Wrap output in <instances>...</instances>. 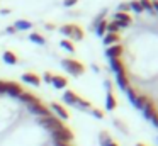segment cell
I'll use <instances>...</instances> for the list:
<instances>
[{"instance_id":"obj_31","label":"cell","mask_w":158,"mask_h":146,"mask_svg":"<svg viewBox=\"0 0 158 146\" xmlns=\"http://www.w3.org/2000/svg\"><path fill=\"white\" fill-rule=\"evenodd\" d=\"M141 7H143V10H148L150 14H155L153 12V7H151V0H139Z\"/></svg>"},{"instance_id":"obj_3","label":"cell","mask_w":158,"mask_h":146,"mask_svg":"<svg viewBox=\"0 0 158 146\" xmlns=\"http://www.w3.org/2000/svg\"><path fill=\"white\" fill-rule=\"evenodd\" d=\"M53 136V141L55 143H70L73 139V132L70 127H66V126H63L61 129H58V131L51 132Z\"/></svg>"},{"instance_id":"obj_23","label":"cell","mask_w":158,"mask_h":146,"mask_svg":"<svg viewBox=\"0 0 158 146\" xmlns=\"http://www.w3.org/2000/svg\"><path fill=\"white\" fill-rule=\"evenodd\" d=\"M29 39L32 41V43H36V44H46V39L41 36V34H38V32H32V34H29Z\"/></svg>"},{"instance_id":"obj_41","label":"cell","mask_w":158,"mask_h":146,"mask_svg":"<svg viewBox=\"0 0 158 146\" xmlns=\"http://www.w3.org/2000/svg\"><path fill=\"white\" fill-rule=\"evenodd\" d=\"M0 14H2V15H7V14H10V10H9V9H2V10H0Z\"/></svg>"},{"instance_id":"obj_16","label":"cell","mask_w":158,"mask_h":146,"mask_svg":"<svg viewBox=\"0 0 158 146\" xmlns=\"http://www.w3.org/2000/svg\"><path fill=\"white\" fill-rule=\"evenodd\" d=\"M116 107H117L116 97L112 95V92H107V97H106V109H107V111H114Z\"/></svg>"},{"instance_id":"obj_20","label":"cell","mask_w":158,"mask_h":146,"mask_svg":"<svg viewBox=\"0 0 158 146\" xmlns=\"http://www.w3.org/2000/svg\"><path fill=\"white\" fill-rule=\"evenodd\" d=\"M31 27H32V24L29 20H15V24H14L15 31H29Z\"/></svg>"},{"instance_id":"obj_45","label":"cell","mask_w":158,"mask_h":146,"mask_svg":"<svg viewBox=\"0 0 158 146\" xmlns=\"http://www.w3.org/2000/svg\"><path fill=\"white\" fill-rule=\"evenodd\" d=\"M109 146H119V144H117V143H114V141H112V143H110Z\"/></svg>"},{"instance_id":"obj_33","label":"cell","mask_w":158,"mask_h":146,"mask_svg":"<svg viewBox=\"0 0 158 146\" xmlns=\"http://www.w3.org/2000/svg\"><path fill=\"white\" fill-rule=\"evenodd\" d=\"M90 112H92V115H94L95 119H102V117H104V112L99 111V109H90Z\"/></svg>"},{"instance_id":"obj_28","label":"cell","mask_w":158,"mask_h":146,"mask_svg":"<svg viewBox=\"0 0 158 146\" xmlns=\"http://www.w3.org/2000/svg\"><path fill=\"white\" fill-rule=\"evenodd\" d=\"M129 9L134 10L136 14H141V12H143V7H141L139 0H133V2H129Z\"/></svg>"},{"instance_id":"obj_42","label":"cell","mask_w":158,"mask_h":146,"mask_svg":"<svg viewBox=\"0 0 158 146\" xmlns=\"http://www.w3.org/2000/svg\"><path fill=\"white\" fill-rule=\"evenodd\" d=\"M55 146H72L70 143H55Z\"/></svg>"},{"instance_id":"obj_5","label":"cell","mask_w":158,"mask_h":146,"mask_svg":"<svg viewBox=\"0 0 158 146\" xmlns=\"http://www.w3.org/2000/svg\"><path fill=\"white\" fill-rule=\"evenodd\" d=\"M114 22L117 24V26L123 29V27H127L131 26V22H133V19H131L129 14H123V12H116L114 14Z\"/></svg>"},{"instance_id":"obj_9","label":"cell","mask_w":158,"mask_h":146,"mask_svg":"<svg viewBox=\"0 0 158 146\" xmlns=\"http://www.w3.org/2000/svg\"><path fill=\"white\" fill-rule=\"evenodd\" d=\"M22 87L19 83H15V81H7V94L10 95V97H21V94H22Z\"/></svg>"},{"instance_id":"obj_29","label":"cell","mask_w":158,"mask_h":146,"mask_svg":"<svg viewBox=\"0 0 158 146\" xmlns=\"http://www.w3.org/2000/svg\"><path fill=\"white\" fill-rule=\"evenodd\" d=\"M119 29H121V27L117 26L114 20H112V22H107V34H117V32H119Z\"/></svg>"},{"instance_id":"obj_39","label":"cell","mask_w":158,"mask_h":146,"mask_svg":"<svg viewBox=\"0 0 158 146\" xmlns=\"http://www.w3.org/2000/svg\"><path fill=\"white\" fill-rule=\"evenodd\" d=\"M151 7H153V12H158V0H151Z\"/></svg>"},{"instance_id":"obj_6","label":"cell","mask_w":158,"mask_h":146,"mask_svg":"<svg viewBox=\"0 0 158 146\" xmlns=\"http://www.w3.org/2000/svg\"><path fill=\"white\" fill-rule=\"evenodd\" d=\"M49 111H51V112H55V115H56L58 119H61V121H66V119L70 117V115H68V111H66V109L63 107V105L56 104V102H53V104H51Z\"/></svg>"},{"instance_id":"obj_44","label":"cell","mask_w":158,"mask_h":146,"mask_svg":"<svg viewBox=\"0 0 158 146\" xmlns=\"http://www.w3.org/2000/svg\"><path fill=\"white\" fill-rule=\"evenodd\" d=\"M46 29L53 31V29H55V24H46Z\"/></svg>"},{"instance_id":"obj_1","label":"cell","mask_w":158,"mask_h":146,"mask_svg":"<svg viewBox=\"0 0 158 146\" xmlns=\"http://www.w3.org/2000/svg\"><path fill=\"white\" fill-rule=\"evenodd\" d=\"M61 66L65 68L70 75H73V77H80V75L85 71V66H83L80 61L72 60V58H65V60L61 61Z\"/></svg>"},{"instance_id":"obj_21","label":"cell","mask_w":158,"mask_h":146,"mask_svg":"<svg viewBox=\"0 0 158 146\" xmlns=\"http://www.w3.org/2000/svg\"><path fill=\"white\" fill-rule=\"evenodd\" d=\"M99 141H100V146H109L112 143V138H110V134L107 131H102L99 134Z\"/></svg>"},{"instance_id":"obj_34","label":"cell","mask_w":158,"mask_h":146,"mask_svg":"<svg viewBox=\"0 0 158 146\" xmlns=\"http://www.w3.org/2000/svg\"><path fill=\"white\" fill-rule=\"evenodd\" d=\"M7 92V81L0 80V94H5Z\"/></svg>"},{"instance_id":"obj_27","label":"cell","mask_w":158,"mask_h":146,"mask_svg":"<svg viewBox=\"0 0 158 146\" xmlns=\"http://www.w3.org/2000/svg\"><path fill=\"white\" fill-rule=\"evenodd\" d=\"M60 46L65 48L68 53H75V46H73V43H72V41H68V39H63L61 43H60Z\"/></svg>"},{"instance_id":"obj_4","label":"cell","mask_w":158,"mask_h":146,"mask_svg":"<svg viewBox=\"0 0 158 146\" xmlns=\"http://www.w3.org/2000/svg\"><path fill=\"white\" fill-rule=\"evenodd\" d=\"M27 107H29V111H31L32 114L39 115V117H48V115H53V114H51V111H49V109L46 107V105H43L41 102H34V104H29Z\"/></svg>"},{"instance_id":"obj_15","label":"cell","mask_w":158,"mask_h":146,"mask_svg":"<svg viewBox=\"0 0 158 146\" xmlns=\"http://www.w3.org/2000/svg\"><path fill=\"white\" fill-rule=\"evenodd\" d=\"M19 100L29 105V104H34V102H39V98L36 97V95L29 94V92H22V94H21V97H19Z\"/></svg>"},{"instance_id":"obj_26","label":"cell","mask_w":158,"mask_h":146,"mask_svg":"<svg viewBox=\"0 0 158 146\" xmlns=\"http://www.w3.org/2000/svg\"><path fill=\"white\" fill-rule=\"evenodd\" d=\"M73 39L75 41H82L83 39V31L80 29L77 24H73Z\"/></svg>"},{"instance_id":"obj_19","label":"cell","mask_w":158,"mask_h":146,"mask_svg":"<svg viewBox=\"0 0 158 146\" xmlns=\"http://www.w3.org/2000/svg\"><path fill=\"white\" fill-rule=\"evenodd\" d=\"M94 29H95V34H97L99 37H100V36H106V34H107V20L102 19L95 27H94Z\"/></svg>"},{"instance_id":"obj_40","label":"cell","mask_w":158,"mask_h":146,"mask_svg":"<svg viewBox=\"0 0 158 146\" xmlns=\"http://www.w3.org/2000/svg\"><path fill=\"white\" fill-rule=\"evenodd\" d=\"M151 122H153V126H155V127H158V115H155V117L151 119Z\"/></svg>"},{"instance_id":"obj_18","label":"cell","mask_w":158,"mask_h":146,"mask_svg":"<svg viewBox=\"0 0 158 146\" xmlns=\"http://www.w3.org/2000/svg\"><path fill=\"white\" fill-rule=\"evenodd\" d=\"M119 34H106L104 36V44L106 46H114V44H119Z\"/></svg>"},{"instance_id":"obj_2","label":"cell","mask_w":158,"mask_h":146,"mask_svg":"<svg viewBox=\"0 0 158 146\" xmlns=\"http://www.w3.org/2000/svg\"><path fill=\"white\" fill-rule=\"evenodd\" d=\"M39 124L43 126L44 129H48L49 132H55V131H58V129H61L63 126V122H61V119H58L56 115H48V117H39Z\"/></svg>"},{"instance_id":"obj_36","label":"cell","mask_w":158,"mask_h":146,"mask_svg":"<svg viewBox=\"0 0 158 146\" xmlns=\"http://www.w3.org/2000/svg\"><path fill=\"white\" fill-rule=\"evenodd\" d=\"M43 80H44L46 83H51V80H53V75H51V73H44V75H43Z\"/></svg>"},{"instance_id":"obj_35","label":"cell","mask_w":158,"mask_h":146,"mask_svg":"<svg viewBox=\"0 0 158 146\" xmlns=\"http://www.w3.org/2000/svg\"><path fill=\"white\" fill-rule=\"evenodd\" d=\"M77 2H78V0H63V5L65 7H73Z\"/></svg>"},{"instance_id":"obj_22","label":"cell","mask_w":158,"mask_h":146,"mask_svg":"<svg viewBox=\"0 0 158 146\" xmlns=\"http://www.w3.org/2000/svg\"><path fill=\"white\" fill-rule=\"evenodd\" d=\"M2 58H4V61L7 65H15L17 63V58H15V54L12 53V51H5V53L2 54Z\"/></svg>"},{"instance_id":"obj_13","label":"cell","mask_w":158,"mask_h":146,"mask_svg":"<svg viewBox=\"0 0 158 146\" xmlns=\"http://www.w3.org/2000/svg\"><path fill=\"white\" fill-rule=\"evenodd\" d=\"M22 80H24L26 83H29V85H34V87H38V85L41 83V78H39L36 73H31V71H27V73L22 75Z\"/></svg>"},{"instance_id":"obj_12","label":"cell","mask_w":158,"mask_h":146,"mask_svg":"<svg viewBox=\"0 0 158 146\" xmlns=\"http://www.w3.org/2000/svg\"><path fill=\"white\" fill-rule=\"evenodd\" d=\"M116 81H117V85H119V88H121V90H124V92H126L127 88L131 87V83H129V78H127V73L116 75Z\"/></svg>"},{"instance_id":"obj_30","label":"cell","mask_w":158,"mask_h":146,"mask_svg":"<svg viewBox=\"0 0 158 146\" xmlns=\"http://www.w3.org/2000/svg\"><path fill=\"white\" fill-rule=\"evenodd\" d=\"M126 95H127V98H129V102H131V104H133V102L136 100V97H138L136 90H134L133 87H129V88H127V90H126Z\"/></svg>"},{"instance_id":"obj_32","label":"cell","mask_w":158,"mask_h":146,"mask_svg":"<svg viewBox=\"0 0 158 146\" xmlns=\"http://www.w3.org/2000/svg\"><path fill=\"white\" fill-rule=\"evenodd\" d=\"M129 3H126V2H123V3H119V7H117V12H123V14H127L129 12Z\"/></svg>"},{"instance_id":"obj_43","label":"cell","mask_w":158,"mask_h":146,"mask_svg":"<svg viewBox=\"0 0 158 146\" xmlns=\"http://www.w3.org/2000/svg\"><path fill=\"white\" fill-rule=\"evenodd\" d=\"M14 32H15L14 27H7V34H14Z\"/></svg>"},{"instance_id":"obj_17","label":"cell","mask_w":158,"mask_h":146,"mask_svg":"<svg viewBox=\"0 0 158 146\" xmlns=\"http://www.w3.org/2000/svg\"><path fill=\"white\" fill-rule=\"evenodd\" d=\"M150 100H151V98H148L146 95H138V97H136V100L133 102V105H134L136 109H139V111H143V109H144V105H146Z\"/></svg>"},{"instance_id":"obj_46","label":"cell","mask_w":158,"mask_h":146,"mask_svg":"<svg viewBox=\"0 0 158 146\" xmlns=\"http://www.w3.org/2000/svg\"><path fill=\"white\" fill-rule=\"evenodd\" d=\"M136 146H146V144H141V143H139V144H136Z\"/></svg>"},{"instance_id":"obj_14","label":"cell","mask_w":158,"mask_h":146,"mask_svg":"<svg viewBox=\"0 0 158 146\" xmlns=\"http://www.w3.org/2000/svg\"><path fill=\"white\" fill-rule=\"evenodd\" d=\"M66 83H68V81H66V78L65 77H60V75H53V80H51V85L55 88H65L66 87Z\"/></svg>"},{"instance_id":"obj_25","label":"cell","mask_w":158,"mask_h":146,"mask_svg":"<svg viewBox=\"0 0 158 146\" xmlns=\"http://www.w3.org/2000/svg\"><path fill=\"white\" fill-rule=\"evenodd\" d=\"M77 109H80V111H90V109H92V104H90L89 100H85V98H80V102L77 104Z\"/></svg>"},{"instance_id":"obj_7","label":"cell","mask_w":158,"mask_h":146,"mask_svg":"<svg viewBox=\"0 0 158 146\" xmlns=\"http://www.w3.org/2000/svg\"><path fill=\"white\" fill-rule=\"evenodd\" d=\"M109 65H110V70H112L116 75L126 73V66H124V63L121 61V58H112V60L109 61Z\"/></svg>"},{"instance_id":"obj_37","label":"cell","mask_w":158,"mask_h":146,"mask_svg":"<svg viewBox=\"0 0 158 146\" xmlns=\"http://www.w3.org/2000/svg\"><path fill=\"white\" fill-rule=\"evenodd\" d=\"M104 87L107 88V92H112V81H110V80H106V81H104Z\"/></svg>"},{"instance_id":"obj_38","label":"cell","mask_w":158,"mask_h":146,"mask_svg":"<svg viewBox=\"0 0 158 146\" xmlns=\"http://www.w3.org/2000/svg\"><path fill=\"white\" fill-rule=\"evenodd\" d=\"M114 124H116V126H119V127H121V131H123V132H127L126 126H124V124H123V122H121V121H114Z\"/></svg>"},{"instance_id":"obj_11","label":"cell","mask_w":158,"mask_h":146,"mask_svg":"<svg viewBox=\"0 0 158 146\" xmlns=\"http://www.w3.org/2000/svg\"><path fill=\"white\" fill-rule=\"evenodd\" d=\"M63 100H65L68 105H73V107H77V104L80 102V97H78V95H77L73 90H66L65 94H63Z\"/></svg>"},{"instance_id":"obj_24","label":"cell","mask_w":158,"mask_h":146,"mask_svg":"<svg viewBox=\"0 0 158 146\" xmlns=\"http://www.w3.org/2000/svg\"><path fill=\"white\" fill-rule=\"evenodd\" d=\"M60 32L65 34L66 37H73V24H66V26L60 27Z\"/></svg>"},{"instance_id":"obj_10","label":"cell","mask_w":158,"mask_h":146,"mask_svg":"<svg viewBox=\"0 0 158 146\" xmlns=\"http://www.w3.org/2000/svg\"><path fill=\"white\" fill-rule=\"evenodd\" d=\"M123 46L121 44H114V46H109L106 49V56L109 58V60H112V58H121V54H123Z\"/></svg>"},{"instance_id":"obj_8","label":"cell","mask_w":158,"mask_h":146,"mask_svg":"<svg viewBox=\"0 0 158 146\" xmlns=\"http://www.w3.org/2000/svg\"><path fill=\"white\" fill-rule=\"evenodd\" d=\"M143 115L148 119V121H151V119H153L155 115H158L156 105H155V102H153V100H150L146 105H144V109H143Z\"/></svg>"}]
</instances>
